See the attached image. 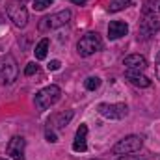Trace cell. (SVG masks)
<instances>
[{
    "mask_svg": "<svg viewBox=\"0 0 160 160\" xmlns=\"http://www.w3.org/2000/svg\"><path fill=\"white\" fill-rule=\"evenodd\" d=\"M132 6V0H112L110 6H108V11L110 13H118V11H123L127 8Z\"/></svg>",
    "mask_w": 160,
    "mask_h": 160,
    "instance_id": "obj_14",
    "label": "cell"
},
{
    "mask_svg": "<svg viewBox=\"0 0 160 160\" xmlns=\"http://www.w3.org/2000/svg\"><path fill=\"white\" fill-rule=\"evenodd\" d=\"M48 45H50V43H48V39H47V38H45V39H41L39 43H38V47H36V50H34L38 60H45V58H47V52H48Z\"/></svg>",
    "mask_w": 160,
    "mask_h": 160,
    "instance_id": "obj_16",
    "label": "cell"
},
{
    "mask_svg": "<svg viewBox=\"0 0 160 160\" xmlns=\"http://www.w3.org/2000/svg\"><path fill=\"white\" fill-rule=\"evenodd\" d=\"M157 30H160L158 17H155V15H145V19H143L142 24H140V38L149 39Z\"/></svg>",
    "mask_w": 160,
    "mask_h": 160,
    "instance_id": "obj_9",
    "label": "cell"
},
{
    "mask_svg": "<svg viewBox=\"0 0 160 160\" xmlns=\"http://www.w3.org/2000/svg\"><path fill=\"white\" fill-rule=\"evenodd\" d=\"M157 78L160 80V63H157Z\"/></svg>",
    "mask_w": 160,
    "mask_h": 160,
    "instance_id": "obj_24",
    "label": "cell"
},
{
    "mask_svg": "<svg viewBox=\"0 0 160 160\" xmlns=\"http://www.w3.org/2000/svg\"><path fill=\"white\" fill-rule=\"evenodd\" d=\"M60 97H62V89L58 86L50 84V86L43 88L41 91L36 93V106L39 110H48L50 106H54L60 101Z\"/></svg>",
    "mask_w": 160,
    "mask_h": 160,
    "instance_id": "obj_1",
    "label": "cell"
},
{
    "mask_svg": "<svg viewBox=\"0 0 160 160\" xmlns=\"http://www.w3.org/2000/svg\"><path fill=\"white\" fill-rule=\"evenodd\" d=\"M158 9H160V8H158Z\"/></svg>",
    "mask_w": 160,
    "mask_h": 160,
    "instance_id": "obj_30",
    "label": "cell"
},
{
    "mask_svg": "<svg viewBox=\"0 0 160 160\" xmlns=\"http://www.w3.org/2000/svg\"><path fill=\"white\" fill-rule=\"evenodd\" d=\"M21 2H26V0H21Z\"/></svg>",
    "mask_w": 160,
    "mask_h": 160,
    "instance_id": "obj_28",
    "label": "cell"
},
{
    "mask_svg": "<svg viewBox=\"0 0 160 160\" xmlns=\"http://www.w3.org/2000/svg\"><path fill=\"white\" fill-rule=\"evenodd\" d=\"M34 73H38V65L32 62V63H28V65H26V69H24V75H26V77H30V75H34Z\"/></svg>",
    "mask_w": 160,
    "mask_h": 160,
    "instance_id": "obj_19",
    "label": "cell"
},
{
    "mask_svg": "<svg viewBox=\"0 0 160 160\" xmlns=\"http://www.w3.org/2000/svg\"><path fill=\"white\" fill-rule=\"evenodd\" d=\"M52 2H54V0H34V9H36V11H43V9H47L48 6H52Z\"/></svg>",
    "mask_w": 160,
    "mask_h": 160,
    "instance_id": "obj_18",
    "label": "cell"
},
{
    "mask_svg": "<svg viewBox=\"0 0 160 160\" xmlns=\"http://www.w3.org/2000/svg\"><path fill=\"white\" fill-rule=\"evenodd\" d=\"M84 86H86V89L95 91V89H99V88H101V78H99V77H89V78H86Z\"/></svg>",
    "mask_w": 160,
    "mask_h": 160,
    "instance_id": "obj_17",
    "label": "cell"
},
{
    "mask_svg": "<svg viewBox=\"0 0 160 160\" xmlns=\"http://www.w3.org/2000/svg\"><path fill=\"white\" fill-rule=\"evenodd\" d=\"M142 145H143V140L140 136L132 134V136H127V138L119 140L112 151H114V155H132V153H138L142 149Z\"/></svg>",
    "mask_w": 160,
    "mask_h": 160,
    "instance_id": "obj_3",
    "label": "cell"
},
{
    "mask_svg": "<svg viewBox=\"0 0 160 160\" xmlns=\"http://www.w3.org/2000/svg\"><path fill=\"white\" fill-rule=\"evenodd\" d=\"M73 118V112H63V114H58L56 118H54V125H56V128H65L67 127V123L71 121Z\"/></svg>",
    "mask_w": 160,
    "mask_h": 160,
    "instance_id": "obj_15",
    "label": "cell"
},
{
    "mask_svg": "<svg viewBox=\"0 0 160 160\" xmlns=\"http://www.w3.org/2000/svg\"><path fill=\"white\" fill-rule=\"evenodd\" d=\"M157 63H160V50H158V54H157Z\"/></svg>",
    "mask_w": 160,
    "mask_h": 160,
    "instance_id": "obj_25",
    "label": "cell"
},
{
    "mask_svg": "<svg viewBox=\"0 0 160 160\" xmlns=\"http://www.w3.org/2000/svg\"><path fill=\"white\" fill-rule=\"evenodd\" d=\"M116 160H143V158H138L134 155H121L119 158H116Z\"/></svg>",
    "mask_w": 160,
    "mask_h": 160,
    "instance_id": "obj_22",
    "label": "cell"
},
{
    "mask_svg": "<svg viewBox=\"0 0 160 160\" xmlns=\"http://www.w3.org/2000/svg\"><path fill=\"white\" fill-rule=\"evenodd\" d=\"M0 160H6V158H0Z\"/></svg>",
    "mask_w": 160,
    "mask_h": 160,
    "instance_id": "obj_29",
    "label": "cell"
},
{
    "mask_svg": "<svg viewBox=\"0 0 160 160\" xmlns=\"http://www.w3.org/2000/svg\"><path fill=\"white\" fill-rule=\"evenodd\" d=\"M24 147H26V140L22 136H13L8 142L6 151L13 160H24Z\"/></svg>",
    "mask_w": 160,
    "mask_h": 160,
    "instance_id": "obj_8",
    "label": "cell"
},
{
    "mask_svg": "<svg viewBox=\"0 0 160 160\" xmlns=\"http://www.w3.org/2000/svg\"><path fill=\"white\" fill-rule=\"evenodd\" d=\"M8 17H9V21L15 24V26H19V28H24L26 26V22H28V11H26V8L22 6V4H19V2H9L8 4Z\"/></svg>",
    "mask_w": 160,
    "mask_h": 160,
    "instance_id": "obj_4",
    "label": "cell"
},
{
    "mask_svg": "<svg viewBox=\"0 0 160 160\" xmlns=\"http://www.w3.org/2000/svg\"><path fill=\"white\" fill-rule=\"evenodd\" d=\"M2 21H4V17H2V15H0V24H2Z\"/></svg>",
    "mask_w": 160,
    "mask_h": 160,
    "instance_id": "obj_26",
    "label": "cell"
},
{
    "mask_svg": "<svg viewBox=\"0 0 160 160\" xmlns=\"http://www.w3.org/2000/svg\"><path fill=\"white\" fill-rule=\"evenodd\" d=\"M123 65L128 69V71H143L147 67V60L140 54H130L123 60Z\"/></svg>",
    "mask_w": 160,
    "mask_h": 160,
    "instance_id": "obj_10",
    "label": "cell"
},
{
    "mask_svg": "<svg viewBox=\"0 0 160 160\" xmlns=\"http://www.w3.org/2000/svg\"><path fill=\"white\" fill-rule=\"evenodd\" d=\"M60 65H62V63H60L58 60H52V62L48 63V71H58V69H60Z\"/></svg>",
    "mask_w": 160,
    "mask_h": 160,
    "instance_id": "obj_20",
    "label": "cell"
},
{
    "mask_svg": "<svg viewBox=\"0 0 160 160\" xmlns=\"http://www.w3.org/2000/svg\"><path fill=\"white\" fill-rule=\"evenodd\" d=\"M19 75V67H17V62L11 54H6L4 56V63H2V78L6 84H11L17 80Z\"/></svg>",
    "mask_w": 160,
    "mask_h": 160,
    "instance_id": "obj_7",
    "label": "cell"
},
{
    "mask_svg": "<svg viewBox=\"0 0 160 160\" xmlns=\"http://www.w3.org/2000/svg\"><path fill=\"white\" fill-rule=\"evenodd\" d=\"M125 78L128 80L132 86H136V88H149V86H151V80L147 78L145 75H142L140 71H128V69H127Z\"/></svg>",
    "mask_w": 160,
    "mask_h": 160,
    "instance_id": "obj_13",
    "label": "cell"
},
{
    "mask_svg": "<svg viewBox=\"0 0 160 160\" xmlns=\"http://www.w3.org/2000/svg\"><path fill=\"white\" fill-rule=\"evenodd\" d=\"M86 136H88V125H80L78 130H77V136H75V142H73V149L77 153H84L88 151V143H86Z\"/></svg>",
    "mask_w": 160,
    "mask_h": 160,
    "instance_id": "obj_12",
    "label": "cell"
},
{
    "mask_svg": "<svg viewBox=\"0 0 160 160\" xmlns=\"http://www.w3.org/2000/svg\"><path fill=\"white\" fill-rule=\"evenodd\" d=\"M91 160H101V158H91Z\"/></svg>",
    "mask_w": 160,
    "mask_h": 160,
    "instance_id": "obj_27",
    "label": "cell"
},
{
    "mask_svg": "<svg viewBox=\"0 0 160 160\" xmlns=\"http://www.w3.org/2000/svg\"><path fill=\"white\" fill-rule=\"evenodd\" d=\"M69 2H73V4H77V6H82V4H86L88 0H69Z\"/></svg>",
    "mask_w": 160,
    "mask_h": 160,
    "instance_id": "obj_23",
    "label": "cell"
},
{
    "mask_svg": "<svg viewBox=\"0 0 160 160\" xmlns=\"http://www.w3.org/2000/svg\"><path fill=\"white\" fill-rule=\"evenodd\" d=\"M47 140H48L50 143H56V142H58V138H56V134H54L52 130H48V128H47Z\"/></svg>",
    "mask_w": 160,
    "mask_h": 160,
    "instance_id": "obj_21",
    "label": "cell"
},
{
    "mask_svg": "<svg viewBox=\"0 0 160 160\" xmlns=\"http://www.w3.org/2000/svg\"><path fill=\"white\" fill-rule=\"evenodd\" d=\"M69 21H71V11H69V9H63V11H58V13H54V15H50V17L41 19L39 28L41 30L60 28V26H65Z\"/></svg>",
    "mask_w": 160,
    "mask_h": 160,
    "instance_id": "obj_5",
    "label": "cell"
},
{
    "mask_svg": "<svg viewBox=\"0 0 160 160\" xmlns=\"http://www.w3.org/2000/svg\"><path fill=\"white\" fill-rule=\"evenodd\" d=\"M102 48V41L99 38V34H93V32H89V34H86L84 38H80V41L77 43V50H78L80 56H91V54H95V52H99Z\"/></svg>",
    "mask_w": 160,
    "mask_h": 160,
    "instance_id": "obj_2",
    "label": "cell"
},
{
    "mask_svg": "<svg viewBox=\"0 0 160 160\" xmlns=\"http://www.w3.org/2000/svg\"><path fill=\"white\" fill-rule=\"evenodd\" d=\"M128 34V24L123 21H112L108 24V38L110 39H119Z\"/></svg>",
    "mask_w": 160,
    "mask_h": 160,
    "instance_id": "obj_11",
    "label": "cell"
},
{
    "mask_svg": "<svg viewBox=\"0 0 160 160\" xmlns=\"http://www.w3.org/2000/svg\"><path fill=\"white\" fill-rule=\"evenodd\" d=\"M99 114L102 118H106V119H123V118H127L128 108L123 102H118V104L102 102V104H99Z\"/></svg>",
    "mask_w": 160,
    "mask_h": 160,
    "instance_id": "obj_6",
    "label": "cell"
}]
</instances>
